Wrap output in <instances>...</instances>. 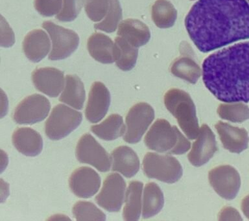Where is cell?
I'll use <instances>...</instances> for the list:
<instances>
[{"instance_id": "obj_1", "label": "cell", "mask_w": 249, "mask_h": 221, "mask_svg": "<svg viewBox=\"0 0 249 221\" xmlns=\"http://www.w3.org/2000/svg\"><path fill=\"white\" fill-rule=\"evenodd\" d=\"M189 36L202 53L249 38L246 0H198L185 19Z\"/></svg>"}, {"instance_id": "obj_2", "label": "cell", "mask_w": 249, "mask_h": 221, "mask_svg": "<svg viewBox=\"0 0 249 221\" xmlns=\"http://www.w3.org/2000/svg\"><path fill=\"white\" fill-rule=\"evenodd\" d=\"M204 85L217 100L249 102V42L215 52L202 65Z\"/></svg>"}, {"instance_id": "obj_3", "label": "cell", "mask_w": 249, "mask_h": 221, "mask_svg": "<svg viewBox=\"0 0 249 221\" xmlns=\"http://www.w3.org/2000/svg\"><path fill=\"white\" fill-rule=\"evenodd\" d=\"M146 146L151 150L168 154L180 155L190 149L191 143L176 126L167 120L159 119L152 125L144 138Z\"/></svg>"}, {"instance_id": "obj_4", "label": "cell", "mask_w": 249, "mask_h": 221, "mask_svg": "<svg viewBox=\"0 0 249 221\" xmlns=\"http://www.w3.org/2000/svg\"><path fill=\"white\" fill-rule=\"evenodd\" d=\"M167 109L176 119L185 135L190 139L197 137L200 128L196 108L190 95L180 89L173 88L164 96Z\"/></svg>"}, {"instance_id": "obj_5", "label": "cell", "mask_w": 249, "mask_h": 221, "mask_svg": "<svg viewBox=\"0 0 249 221\" xmlns=\"http://www.w3.org/2000/svg\"><path fill=\"white\" fill-rule=\"evenodd\" d=\"M82 119L81 112L63 104H58L53 108L45 123V133L52 140H60L77 129Z\"/></svg>"}, {"instance_id": "obj_6", "label": "cell", "mask_w": 249, "mask_h": 221, "mask_svg": "<svg viewBox=\"0 0 249 221\" xmlns=\"http://www.w3.org/2000/svg\"><path fill=\"white\" fill-rule=\"evenodd\" d=\"M143 170L149 178H155L165 183L178 182L182 176V168L175 157L147 153L143 160Z\"/></svg>"}, {"instance_id": "obj_7", "label": "cell", "mask_w": 249, "mask_h": 221, "mask_svg": "<svg viewBox=\"0 0 249 221\" xmlns=\"http://www.w3.org/2000/svg\"><path fill=\"white\" fill-rule=\"evenodd\" d=\"M42 27L52 40V50L49 55L51 61L65 59L77 49L79 37L73 30L64 28L51 21L43 23Z\"/></svg>"}, {"instance_id": "obj_8", "label": "cell", "mask_w": 249, "mask_h": 221, "mask_svg": "<svg viewBox=\"0 0 249 221\" xmlns=\"http://www.w3.org/2000/svg\"><path fill=\"white\" fill-rule=\"evenodd\" d=\"M75 155L80 163L90 165L100 172L108 171L112 166V158L90 134H85L80 138Z\"/></svg>"}, {"instance_id": "obj_9", "label": "cell", "mask_w": 249, "mask_h": 221, "mask_svg": "<svg viewBox=\"0 0 249 221\" xmlns=\"http://www.w3.org/2000/svg\"><path fill=\"white\" fill-rule=\"evenodd\" d=\"M155 119V110L146 102L132 106L126 116V132L124 140L130 144L137 143Z\"/></svg>"}, {"instance_id": "obj_10", "label": "cell", "mask_w": 249, "mask_h": 221, "mask_svg": "<svg viewBox=\"0 0 249 221\" xmlns=\"http://www.w3.org/2000/svg\"><path fill=\"white\" fill-rule=\"evenodd\" d=\"M50 101L40 94H33L19 102L13 114V119L19 125H33L42 121L50 113Z\"/></svg>"}, {"instance_id": "obj_11", "label": "cell", "mask_w": 249, "mask_h": 221, "mask_svg": "<svg viewBox=\"0 0 249 221\" xmlns=\"http://www.w3.org/2000/svg\"><path fill=\"white\" fill-rule=\"evenodd\" d=\"M208 179L216 193L229 201L235 199L240 189V175L234 168L229 165L212 169L208 174Z\"/></svg>"}, {"instance_id": "obj_12", "label": "cell", "mask_w": 249, "mask_h": 221, "mask_svg": "<svg viewBox=\"0 0 249 221\" xmlns=\"http://www.w3.org/2000/svg\"><path fill=\"white\" fill-rule=\"evenodd\" d=\"M125 190L126 183L122 176L118 173H111L105 178L95 201L108 212H118L124 204Z\"/></svg>"}, {"instance_id": "obj_13", "label": "cell", "mask_w": 249, "mask_h": 221, "mask_svg": "<svg viewBox=\"0 0 249 221\" xmlns=\"http://www.w3.org/2000/svg\"><path fill=\"white\" fill-rule=\"evenodd\" d=\"M100 176L89 167H81L74 170L69 179L72 193L81 199H89L98 192L101 187Z\"/></svg>"}, {"instance_id": "obj_14", "label": "cell", "mask_w": 249, "mask_h": 221, "mask_svg": "<svg viewBox=\"0 0 249 221\" xmlns=\"http://www.w3.org/2000/svg\"><path fill=\"white\" fill-rule=\"evenodd\" d=\"M110 102V92L106 86L101 82L93 83L86 106L85 116L88 121L91 123L101 121L108 111Z\"/></svg>"}, {"instance_id": "obj_15", "label": "cell", "mask_w": 249, "mask_h": 221, "mask_svg": "<svg viewBox=\"0 0 249 221\" xmlns=\"http://www.w3.org/2000/svg\"><path fill=\"white\" fill-rule=\"evenodd\" d=\"M196 139L188 158L193 166L200 167L209 162L217 152L218 147L215 135L207 125L201 126Z\"/></svg>"}, {"instance_id": "obj_16", "label": "cell", "mask_w": 249, "mask_h": 221, "mask_svg": "<svg viewBox=\"0 0 249 221\" xmlns=\"http://www.w3.org/2000/svg\"><path fill=\"white\" fill-rule=\"evenodd\" d=\"M35 88L50 98L59 96L65 85L64 72L54 68H40L32 73Z\"/></svg>"}, {"instance_id": "obj_17", "label": "cell", "mask_w": 249, "mask_h": 221, "mask_svg": "<svg viewBox=\"0 0 249 221\" xmlns=\"http://www.w3.org/2000/svg\"><path fill=\"white\" fill-rule=\"evenodd\" d=\"M224 148L232 153L239 154L248 148L249 137L245 129L233 127L223 121L215 125Z\"/></svg>"}, {"instance_id": "obj_18", "label": "cell", "mask_w": 249, "mask_h": 221, "mask_svg": "<svg viewBox=\"0 0 249 221\" xmlns=\"http://www.w3.org/2000/svg\"><path fill=\"white\" fill-rule=\"evenodd\" d=\"M12 141L17 150L25 156H36L42 151V137L40 133L31 128L21 127L16 130Z\"/></svg>"}, {"instance_id": "obj_19", "label": "cell", "mask_w": 249, "mask_h": 221, "mask_svg": "<svg viewBox=\"0 0 249 221\" xmlns=\"http://www.w3.org/2000/svg\"><path fill=\"white\" fill-rule=\"evenodd\" d=\"M51 42L46 33L42 30H34L25 36L23 50L27 59L38 63L44 59L50 51Z\"/></svg>"}, {"instance_id": "obj_20", "label": "cell", "mask_w": 249, "mask_h": 221, "mask_svg": "<svg viewBox=\"0 0 249 221\" xmlns=\"http://www.w3.org/2000/svg\"><path fill=\"white\" fill-rule=\"evenodd\" d=\"M112 170L119 172L126 178H132L140 170V160L138 155L130 147H117L111 153Z\"/></svg>"}, {"instance_id": "obj_21", "label": "cell", "mask_w": 249, "mask_h": 221, "mask_svg": "<svg viewBox=\"0 0 249 221\" xmlns=\"http://www.w3.org/2000/svg\"><path fill=\"white\" fill-rule=\"evenodd\" d=\"M118 35L135 48L147 44L151 33L147 25L137 19H126L119 24Z\"/></svg>"}, {"instance_id": "obj_22", "label": "cell", "mask_w": 249, "mask_h": 221, "mask_svg": "<svg viewBox=\"0 0 249 221\" xmlns=\"http://www.w3.org/2000/svg\"><path fill=\"white\" fill-rule=\"evenodd\" d=\"M114 43L110 38L101 33H95L88 40L87 48L89 55L102 64L114 62Z\"/></svg>"}, {"instance_id": "obj_23", "label": "cell", "mask_w": 249, "mask_h": 221, "mask_svg": "<svg viewBox=\"0 0 249 221\" xmlns=\"http://www.w3.org/2000/svg\"><path fill=\"white\" fill-rule=\"evenodd\" d=\"M86 99L85 86L77 75H68L66 77L65 87L59 98L63 102L77 110L83 109Z\"/></svg>"}, {"instance_id": "obj_24", "label": "cell", "mask_w": 249, "mask_h": 221, "mask_svg": "<svg viewBox=\"0 0 249 221\" xmlns=\"http://www.w3.org/2000/svg\"><path fill=\"white\" fill-rule=\"evenodd\" d=\"M143 184L139 181H132L128 186L124 197L123 218L126 221L139 220L142 212V192Z\"/></svg>"}, {"instance_id": "obj_25", "label": "cell", "mask_w": 249, "mask_h": 221, "mask_svg": "<svg viewBox=\"0 0 249 221\" xmlns=\"http://www.w3.org/2000/svg\"><path fill=\"white\" fill-rule=\"evenodd\" d=\"M90 130L99 138L105 141H112L124 136L126 132V126L122 116L114 114H111L99 125L91 126Z\"/></svg>"}, {"instance_id": "obj_26", "label": "cell", "mask_w": 249, "mask_h": 221, "mask_svg": "<svg viewBox=\"0 0 249 221\" xmlns=\"http://www.w3.org/2000/svg\"><path fill=\"white\" fill-rule=\"evenodd\" d=\"M164 205V197L159 186L155 182L146 184L143 190L142 217L143 219L153 217L161 210Z\"/></svg>"}, {"instance_id": "obj_27", "label": "cell", "mask_w": 249, "mask_h": 221, "mask_svg": "<svg viewBox=\"0 0 249 221\" xmlns=\"http://www.w3.org/2000/svg\"><path fill=\"white\" fill-rule=\"evenodd\" d=\"M114 44V57L117 67L123 71L131 70L137 61L138 48L132 46L121 36L116 38Z\"/></svg>"}, {"instance_id": "obj_28", "label": "cell", "mask_w": 249, "mask_h": 221, "mask_svg": "<svg viewBox=\"0 0 249 221\" xmlns=\"http://www.w3.org/2000/svg\"><path fill=\"white\" fill-rule=\"evenodd\" d=\"M171 73L175 77L184 79L191 84H196L201 76V69L191 57L181 56L173 62Z\"/></svg>"}, {"instance_id": "obj_29", "label": "cell", "mask_w": 249, "mask_h": 221, "mask_svg": "<svg viewBox=\"0 0 249 221\" xmlns=\"http://www.w3.org/2000/svg\"><path fill=\"white\" fill-rule=\"evenodd\" d=\"M151 15L158 28L167 29L174 26L177 11L169 0H157L152 7Z\"/></svg>"}, {"instance_id": "obj_30", "label": "cell", "mask_w": 249, "mask_h": 221, "mask_svg": "<svg viewBox=\"0 0 249 221\" xmlns=\"http://www.w3.org/2000/svg\"><path fill=\"white\" fill-rule=\"evenodd\" d=\"M217 114L222 119L233 123H243L249 119V108L243 102H227L220 104Z\"/></svg>"}, {"instance_id": "obj_31", "label": "cell", "mask_w": 249, "mask_h": 221, "mask_svg": "<svg viewBox=\"0 0 249 221\" xmlns=\"http://www.w3.org/2000/svg\"><path fill=\"white\" fill-rule=\"evenodd\" d=\"M72 213L76 221L106 220V215L90 202H77L72 208Z\"/></svg>"}, {"instance_id": "obj_32", "label": "cell", "mask_w": 249, "mask_h": 221, "mask_svg": "<svg viewBox=\"0 0 249 221\" xmlns=\"http://www.w3.org/2000/svg\"><path fill=\"white\" fill-rule=\"evenodd\" d=\"M122 19V9L119 0H110V8L107 16L101 22L94 25L95 30L112 34L116 30Z\"/></svg>"}, {"instance_id": "obj_33", "label": "cell", "mask_w": 249, "mask_h": 221, "mask_svg": "<svg viewBox=\"0 0 249 221\" xmlns=\"http://www.w3.org/2000/svg\"><path fill=\"white\" fill-rule=\"evenodd\" d=\"M85 11L93 22H100L107 16L110 0H85Z\"/></svg>"}, {"instance_id": "obj_34", "label": "cell", "mask_w": 249, "mask_h": 221, "mask_svg": "<svg viewBox=\"0 0 249 221\" xmlns=\"http://www.w3.org/2000/svg\"><path fill=\"white\" fill-rule=\"evenodd\" d=\"M85 0H63L61 11L56 15V19L62 22L75 20L81 12Z\"/></svg>"}, {"instance_id": "obj_35", "label": "cell", "mask_w": 249, "mask_h": 221, "mask_svg": "<svg viewBox=\"0 0 249 221\" xmlns=\"http://www.w3.org/2000/svg\"><path fill=\"white\" fill-rule=\"evenodd\" d=\"M34 6L39 14L45 17L58 15L62 9V0H35Z\"/></svg>"}, {"instance_id": "obj_36", "label": "cell", "mask_w": 249, "mask_h": 221, "mask_svg": "<svg viewBox=\"0 0 249 221\" xmlns=\"http://www.w3.org/2000/svg\"><path fill=\"white\" fill-rule=\"evenodd\" d=\"M219 221H242L237 209L231 207H225L219 214Z\"/></svg>"}, {"instance_id": "obj_37", "label": "cell", "mask_w": 249, "mask_h": 221, "mask_svg": "<svg viewBox=\"0 0 249 221\" xmlns=\"http://www.w3.org/2000/svg\"><path fill=\"white\" fill-rule=\"evenodd\" d=\"M241 208L245 216L249 219V195L243 199L241 202Z\"/></svg>"}, {"instance_id": "obj_38", "label": "cell", "mask_w": 249, "mask_h": 221, "mask_svg": "<svg viewBox=\"0 0 249 221\" xmlns=\"http://www.w3.org/2000/svg\"><path fill=\"white\" fill-rule=\"evenodd\" d=\"M247 1H249V0H247Z\"/></svg>"}]
</instances>
